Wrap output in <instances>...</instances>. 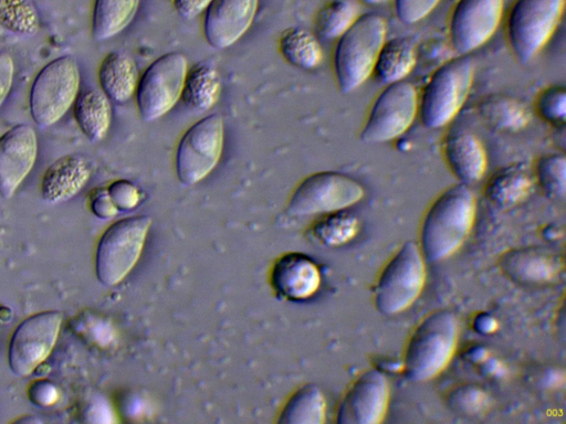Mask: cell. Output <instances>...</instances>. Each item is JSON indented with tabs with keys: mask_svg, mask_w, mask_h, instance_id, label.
Segmentation results:
<instances>
[{
	"mask_svg": "<svg viewBox=\"0 0 566 424\" xmlns=\"http://www.w3.org/2000/svg\"><path fill=\"white\" fill-rule=\"evenodd\" d=\"M38 138L25 124L15 125L0 137V195L10 199L34 166Z\"/></svg>",
	"mask_w": 566,
	"mask_h": 424,
	"instance_id": "obj_16",
	"label": "cell"
},
{
	"mask_svg": "<svg viewBox=\"0 0 566 424\" xmlns=\"http://www.w3.org/2000/svg\"><path fill=\"white\" fill-rule=\"evenodd\" d=\"M533 170L524 162L500 168L485 184L484 193L491 203L506 209L521 203L534 184Z\"/></svg>",
	"mask_w": 566,
	"mask_h": 424,
	"instance_id": "obj_22",
	"label": "cell"
},
{
	"mask_svg": "<svg viewBox=\"0 0 566 424\" xmlns=\"http://www.w3.org/2000/svg\"><path fill=\"white\" fill-rule=\"evenodd\" d=\"M386 35L385 19L377 13H365L358 15L338 38L333 65L337 86L343 94L354 92L373 75Z\"/></svg>",
	"mask_w": 566,
	"mask_h": 424,
	"instance_id": "obj_3",
	"label": "cell"
},
{
	"mask_svg": "<svg viewBox=\"0 0 566 424\" xmlns=\"http://www.w3.org/2000/svg\"><path fill=\"white\" fill-rule=\"evenodd\" d=\"M188 72V61L179 52L156 59L138 80L137 108L142 119L154 121L166 115L180 99Z\"/></svg>",
	"mask_w": 566,
	"mask_h": 424,
	"instance_id": "obj_11",
	"label": "cell"
},
{
	"mask_svg": "<svg viewBox=\"0 0 566 424\" xmlns=\"http://www.w3.org/2000/svg\"><path fill=\"white\" fill-rule=\"evenodd\" d=\"M424 257L416 242L407 241L382 267L373 288L376 310L392 316L408 309L426 284Z\"/></svg>",
	"mask_w": 566,
	"mask_h": 424,
	"instance_id": "obj_5",
	"label": "cell"
},
{
	"mask_svg": "<svg viewBox=\"0 0 566 424\" xmlns=\"http://www.w3.org/2000/svg\"><path fill=\"white\" fill-rule=\"evenodd\" d=\"M17 422H20V423H35V422H40L39 420H36L35 417H21L19 420H17Z\"/></svg>",
	"mask_w": 566,
	"mask_h": 424,
	"instance_id": "obj_44",
	"label": "cell"
},
{
	"mask_svg": "<svg viewBox=\"0 0 566 424\" xmlns=\"http://www.w3.org/2000/svg\"><path fill=\"white\" fill-rule=\"evenodd\" d=\"M326 417V400L314 383H306L294 391L279 412L281 424H322Z\"/></svg>",
	"mask_w": 566,
	"mask_h": 424,
	"instance_id": "obj_27",
	"label": "cell"
},
{
	"mask_svg": "<svg viewBox=\"0 0 566 424\" xmlns=\"http://www.w3.org/2000/svg\"><path fill=\"white\" fill-rule=\"evenodd\" d=\"M500 266L512 280L524 284L549 282L562 268L556 255L537 247L510 250L501 256Z\"/></svg>",
	"mask_w": 566,
	"mask_h": 424,
	"instance_id": "obj_21",
	"label": "cell"
},
{
	"mask_svg": "<svg viewBox=\"0 0 566 424\" xmlns=\"http://www.w3.org/2000/svg\"><path fill=\"white\" fill-rule=\"evenodd\" d=\"M440 0H394L397 18L405 24H413L426 18Z\"/></svg>",
	"mask_w": 566,
	"mask_h": 424,
	"instance_id": "obj_37",
	"label": "cell"
},
{
	"mask_svg": "<svg viewBox=\"0 0 566 424\" xmlns=\"http://www.w3.org/2000/svg\"><path fill=\"white\" fill-rule=\"evenodd\" d=\"M30 399L39 405H50L57 399L55 388L48 381L33 383L29 391Z\"/></svg>",
	"mask_w": 566,
	"mask_h": 424,
	"instance_id": "obj_41",
	"label": "cell"
},
{
	"mask_svg": "<svg viewBox=\"0 0 566 424\" xmlns=\"http://www.w3.org/2000/svg\"><path fill=\"white\" fill-rule=\"evenodd\" d=\"M358 229V219L343 210L324 214L313 223L310 233L321 244L335 247L352 241Z\"/></svg>",
	"mask_w": 566,
	"mask_h": 424,
	"instance_id": "obj_31",
	"label": "cell"
},
{
	"mask_svg": "<svg viewBox=\"0 0 566 424\" xmlns=\"http://www.w3.org/2000/svg\"><path fill=\"white\" fill-rule=\"evenodd\" d=\"M279 50L289 64L305 71L317 67L323 60L318 40L302 28L284 30L279 40Z\"/></svg>",
	"mask_w": 566,
	"mask_h": 424,
	"instance_id": "obj_29",
	"label": "cell"
},
{
	"mask_svg": "<svg viewBox=\"0 0 566 424\" xmlns=\"http://www.w3.org/2000/svg\"><path fill=\"white\" fill-rule=\"evenodd\" d=\"M80 71L69 55L49 62L35 76L30 91V112L34 123L48 128L73 106L80 93Z\"/></svg>",
	"mask_w": 566,
	"mask_h": 424,
	"instance_id": "obj_8",
	"label": "cell"
},
{
	"mask_svg": "<svg viewBox=\"0 0 566 424\" xmlns=\"http://www.w3.org/2000/svg\"><path fill=\"white\" fill-rule=\"evenodd\" d=\"M459 341V321L453 311L437 309L411 332L401 370L407 379L424 382L436 378L450 363Z\"/></svg>",
	"mask_w": 566,
	"mask_h": 424,
	"instance_id": "obj_2",
	"label": "cell"
},
{
	"mask_svg": "<svg viewBox=\"0 0 566 424\" xmlns=\"http://www.w3.org/2000/svg\"><path fill=\"white\" fill-rule=\"evenodd\" d=\"M476 202L469 186L444 189L429 205L419 230V248L426 261L436 263L453 255L469 236Z\"/></svg>",
	"mask_w": 566,
	"mask_h": 424,
	"instance_id": "obj_1",
	"label": "cell"
},
{
	"mask_svg": "<svg viewBox=\"0 0 566 424\" xmlns=\"http://www.w3.org/2000/svg\"><path fill=\"white\" fill-rule=\"evenodd\" d=\"M358 18V8L352 0H332L316 14L315 31L324 40L338 39Z\"/></svg>",
	"mask_w": 566,
	"mask_h": 424,
	"instance_id": "obj_32",
	"label": "cell"
},
{
	"mask_svg": "<svg viewBox=\"0 0 566 424\" xmlns=\"http://www.w3.org/2000/svg\"><path fill=\"white\" fill-rule=\"evenodd\" d=\"M259 0H211L206 9L203 33L214 49L234 44L250 28Z\"/></svg>",
	"mask_w": 566,
	"mask_h": 424,
	"instance_id": "obj_17",
	"label": "cell"
},
{
	"mask_svg": "<svg viewBox=\"0 0 566 424\" xmlns=\"http://www.w3.org/2000/svg\"><path fill=\"white\" fill-rule=\"evenodd\" d=\"M90 208L91 211L99 219L113 218L118 212L108 194L107 188H98L92 192Z\"/></svg>",
	"mask_w": 566,
	"mask_h": 424,
	"instance_id": "obj_39",
	"label": "cell"
},
{
	"mask_svg": "<svg viewBox=\"0 0 566 424\" xmlns=\"http://www.w3.org/2000/svg\"><path fill=\"white\" fill-rule=\"evenodd\" d=\"M537 114L552 125H564L566 119V92L564 86H549L542 91L535 103Z\"/></svg>",
	"mask_w": 566,
	"mask_h": 424,
	"instance_id": "obj_35",
	"label": "cell"
},
{
	"mask_svg": "<svg viewBox=\"0 0 566 424\" xmlns=\"http://www.w3.org/2000/svg\"><path fill=\"white\" fill-rule=\"evenodd\" d=\"M221 93L220 76L214 67L197 63L188 68L180 99L192 112L205 113L218 102Z\"/></svg>",
	"mask_w": 566,
	"mask_h": 424,
	"instance_id": "obj_25",
	"label": "cell"
},
{
	"mask_svg": "<svg viewBox=\"0 0 566 424\" xmlns=\"http://www.w3.org/2000/svg\"><path fill=\"white\" fill-rule=\"evenodd\" d=\"M108 194L118 211H128L140 201L139 189L128 180L119 179L107 187Z\"/></svg>",
	"mask_w": 566,
	"mask_h": 424,
	"instance_id": "obj_38",
	"label": "cell"
},
{
	"mask_svg": "<svg viewBox=\"0 0 566 424\" xmlns=\"http://www.w3.org/2000/svg\"><path fill=\"white\" fill-rule=\"evenodd\" d=\"M365 197L363 184L337 171H319L304 178L293 190L286 213L294 216L346 210Z\"/></svg>",
	"mask_w": 566,
	"mask_h": 424,
	"instance_id": "obj_9",
	"label": "cell"
},
{
	"mask_svg": "<svg viewBox=\"0 0 566 424\" xmlns=\"http://www.w3.org/2000/svg\"><path fill=\"white\" fill-rule=\"evenodd\" d=\"M474 68L472 56L460 54L432 73L418 99V115L424 127L442 128L454 119L470 94Z\"/></svg>",
	"mask_w": 566,
	"mask_h": 424,
	"instance_id": "obj_4",
	"label": "cell"
},
{
	"mask_svg": "<svg viewBox=\"0 0 566 424\" xmlns=\"http://www.w3.org/2000/svg\"><path fill=\"white\" fill-rule=\"evenodd\" d=\"M418 99L416 87L408 81L385 85L368 112L360 140L379 144L403 135L418 116Z\"/></svg>",
	"mask_w": 566,
	"mask_h": 424,
	"instance_id": "obj_12",
	"label": "cell"
},
{
	"mask_svg": "<svg viewBox=\"0 0 566 424\" xmlns=\"http://www.w3.org/2000/svg\"><path fill=\"white\" fill-rule=\"evenodd\" d=\"M448 405L458 413L475 415L488 405V395L479 386L463 384L454 388L447 396Z\"/></svg>",
	"mask_w": 566,
	"mask_h": 424,
	"instance_id": "obj_36",
	"label": "cell"
},
{
	"mask_svg": "<svg viewBox=\"0 0 566 424\" xmlns=\"http://www.w3.org/2000/svg\"><path fill=\"white\" fill-rule=\"evenodd\" d=\"M138 80L135 61L123 52L108 53L98 68L101 89L115 103L127 102L136 93Z\"/></svg>",
	"mask_w": 566,
	"mask_h": 424,
	"instance_id": "obj_23",
	"label": "cell"
},
{
	"mask_svg": "<svg viewBox=\"0 0 566 424\" xmlns=\"http://www.w3.org/2000/svg\"><path fill=\"white\" fill-rule=\"evenodd\" d=\"M504 0H458L449 20L453 51L469 54L484 45L497 30Z\"/></svg>",
	"mask_w": 566,
	"mask_h": 424,
	"instance_id": "obj_14",
	"label": "cell"
},
{
	"mask_svg": "<svg viewBox=\"0 0 566 424\" xmlns=\"http://www.w3.org/2000/svg\"><path fill=\"white\" fill-rule=\"evenodd\" d=\"M322 282L317 264L307 255L289 252L279 256L270 269V284L287 300H305L319 288Z\"/></svg>",
	"mask_w": 566,
	"mask_h": 424,
	"instance_id": "obj_18",
	"label": "cell"
},
{
	"mask_svg": "<svg viewBox=\"0 0 566 424\" xmlns=\"http://www.w3.org/2000/svg\"><path fill=\"white\" fill-rule=\"evenodd\" d=\"M444 161L459 183L481 181L488 169V156L481 140L464 128L450 129L442 142Z\"/></svg>",
	"mask_w": 566,
	"mask_h": 424,
	"instance_id": "obj_19",
	"label": "cell"
},
{
	"mask_svg": "<svg viewBox=\"0 0 566 424\" xmlns=\"http://www.w3.org/2000/svg\"><path fill=\"white\" fill-rule=\"evenodd\" d=\"M91 167L77 153L56 159L45 170L41 180L42 198L49 203H60L75 197L87 183Z\"/></svg>",
	"mask_w": 566,
	"mask_h": 424,
	"instance_id": "obj_20",
	"label": "cell"
},
{
	"mask_svg": "<svg viewBox=\"0 0 566 424\" xmlns=\"http://www.w3.org/2000/svg\"><path fill=\"white\" fill-rule=\"evenodd\" d=\"M495 318L486 312H480L473 320V328L476 332L488 335L496 329Z\"/></svg>",
	"mask_w": 566,
	"mask_h": 424,
	"instance_id": "obj_43",
	"label": "cell"
},
{
	"mask_svg": "<svg viewBox=\"0 0 566 424\" xmlns=\"http://www.w3.org/2000/svg\"><path fill=\"white\" fill-rule=\"evenodd\" d=\"M479 113L489 125L505 131L524 128L531 118L526 106L510 96L494 95L483 99Z\"/></svg>",
	"mask_w": 566,
	"mask_h": 424,
	"instance_id": "obj_30",
	"label": "cell"
},
{
	"mask_svg": "<svg viewBox=\"0 0 566 424\" xmlns=\"http://www.w3.org/2000/svg\"><path fill=\"white\" fill-rule=\"evenodd\" d=\"M73 114L80 129L92 142L106 136L112 123V105L102 91L87 88L80 92L73 104Z\"/></svg>",
	"mask_w": 566,
	"mask_h": 424,
	"instance_id": "obj_24",
	"label": "cell"
},
{
	"mask_svg": "<svg viewBox=\"0 0 566 424\" xmlns=\"http://www.w3.org/2000/svg\"><path fill=\"white\" fill-rule=\"evenodd\" d=\"M416 62V47L409 40H386L377 56L373 75L382 85L400 82L410 74Z\"/></svg>",
	"mask_w": 566,
	"mask_h": 424,
	"instance_id": "obj_26",
	"label": "cell"
},
{
	"mask_svg": "<svg viewBox=\"0 0 566 424\" xmlns=\"http://www.w3.org/2000/svg\"><path fill=\"white\" fill-rule=\"evenodd\" d=\"M0 24L17 34L32 35L39 19L29 0H0Z\"/></svg>",
	"mask_w": 566,
	"mask_h": 424,
	"instance_id": "obj_34",
	"label": "cell"
},
{
	"mask_svg": "<svg viewBox=\"0 0 566 424\" xmlns=\"http://www.w3.org/2000/svg\"><path fill=\"white\" fill-rule=\"evenodd\" d=\"M153 220L133 215L111 224L102 234L95 253V273L105 286L123 282L138 263Z\"/></svg>",
	"mask_w": 566,
	"mask_h": 424,
	"instance_id": "obj_6",
	"label": "cell"
},
{
	"mask_svg": "<svg viewBox=\"0 0 566 424\" xmlns=\"http://www.w3.org/2000/svg\"><path fill=\"white\" fill-rule=\"evenodd\" d=\"M211 0H172L177 13L185 19H193L206 11Z\"/></svg>",
	"mask_w": 566,
	"mask_h": 424,
	"instance_id": "obj_42",
	"label": "cell"
},
{
	"mask_svg": "<svg viewBox=\"0 0 566 424\" xmlns=\"http://www.w3.org/2000/svg\"><path fill=\"white\" fill-rule=\"evenodd\" d=\"M139 0H95L92 35L95 41L108 40L120 33L134 19Z\"/></svg>",
	"mask_w": 566,
	"mask_h": 424,
	"instance_id": "obj_28",
	"label": "cell"
},
{
	"mask_svg": "<svg viewBox=\"0 0 566 424\" xmlns=\"http://www.w3.org/2000/svg\"><path fill=\"white\" fill-rule=\"evenodd\" d=\"M565 0H515L507 14L506 39L514 57L531 62L556 31Z\"/></svg>",
	"mask_w": 566,
	"mask_h": 424,
	"instance_id": "obj_7",
	"label": "cell"
},
{
	"mask_svg": "<svg viewBox=\"0 0 566 424\" xmlns=\"http://www.w3.org/2000/svg\"><path fill=\"white\" fill-rule=\"evenodd\" d=\"M389 383L376 368L361 372L344 393L336 411L338 424H378L387 414Z\"/></svg>",
	"mask_w": 566,
	"mask_h": 424,
	"instance_id": "obj_15",
	"label": "cell"
},
{
	"mask_svg": "<svg viewBox=\"0 0 566 424\" xmlns=\"http://www.w3.org/2000/svg\"><path fill=\"white\" fill-rule=\"evenodd\" d=\"M224 144V124L219 114L205 116L191 125L180 138L175 157L178 180L193 186L218 165Z\"/></svg>",
	"mask_w": 566,
	"mask_h": 424,
	"instance_id": "obj_10",
	"label": "cell"
},
{
	"mask_svg": "<svg viewBox=\"0 0 566 424\" xmlns=\"http://www.w3.org/2000/svg\"><path fill=\"white\" fill-rule=\"evenodd\" d=\"M13 76L14 63L12 57L6 52H0V106L10 92Z\"/></svg>",
	"mask_w": 566,
	"mask_h": 424,
	"instance_id": "obj_40",
	"label": "cell"
},
{
	"mask_svg": "<svg viewBox=\"0 0 566 424\" xmlns=\"http://www.w3.org/2000/svg\"><path fill=\"white\" fill-rule=\"evenodd\" d=\"M532 170L535 182L547 197L555 200L565 198L566 158L563 153L552 152L539 157Z\"/></svg>",
	"mask_w": 566,
	"mask_h": 424,
	"instance_id": "obj_33",
	"label": "cell"
},
{
	"mask_svg": "<svg viewBox=\"0 0 566 424\" xmlns=\"http://www.w3.org/2000/svg\"><path fill=\"white\" fill-rule=\"evenodd\" d=\"M62 321L61 311L45 310L29 316L15 328L8 349L9 367L14 374L29 375L48 358Z\"/></svg>",
	"mask_w": 566,
	"mask_h": 424,
	"instance_id": "obj_13",
	"label": "cell"
}]
</instances>
